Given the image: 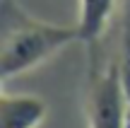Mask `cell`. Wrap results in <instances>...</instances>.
Returning a JSON list of instances; mask_svg holds the SVG:
<instances>
[{
	"label": "cell",
	"instance_id": "obj_1",
	"mask_svg": "<svg viewBox=\"0 0 130 128\" xmlns=\"http://www.w3.org/2000/svg\"><path fill=\"white\" fill-rule=\"evenodd\" d=\"M79 41L77 24H53L36 19L22 10L14 0H3V51H0V73L3 80L34 70L48 63L53 56Z\"/></svg>",
	"mask_w": 130,
	"mask_h": 128
},
{
	"label": "cell",
	"instance_id": "obj_6",
	"mask_svg": "<svg viewBox=\"0 0 130 128\" xmlns=\"http://www.w3.org/2000/svg\"><path fill=\"white\" fill-rule=\"evenodd\" d=\"M125 128H130V104H128V114H125Z\"/></svg>",
	"mask_w": 130,
	"mask_h": 128
},
{
	"label": "cell",
	"instance_id": "obj_5",
	"mask_svg": "<svg viewBox=\"0 0 130 128\" xmlns=\"http://www.w3.org/2000/svg\"><path fill=\"white\" fill-rule=\"evenodd\" d=\"M118 70H121L123 85L130 97V0L123 3L121 10V32H118V51H116Z\"/></svg>",
	"mask_w": 130,
	"mask_h": 128
},
{
	"label": "cell",
	"instance_id": "obj_4",
	"mask_svg": "<svg viewBox=\"0 0 130 128\" xmlns=\"http://www.w3.org/2000/svg\"><path fill=\"white\" fill-rule=\"evenodd\" d=\"M77 3H79V15L75 24L79 32V41L87 46H94L106 34L108 24L116 15L118 0H77Z\"/></svg>",
	"mask_w": 130,
	"mask_h": 128
},
{
	"label": "cell",
	"instance_id": "obj_3",
	"mask_svg": "<svg viewBox=\"0 0 130 128\" xmlns=\"http://www.w3.org/2000/svg\"><path fill=\"white\" fill-rule=\"evenodd\" d=\"M48 116V104L36 94H0V128H39Z\"/></svg>",
	"mask_w": 130,
	"mask_h": 128
},
{
	"label": "cell",
	"instance_id": "obj_2",
	"mask_svg": "<svg viewBox=\"0 0 130 128\" xmlns=\"http://www.w3.org/2000/svg\"><path fill=\"white\" fill-rule=\"evenodd\" d=\"M128 104L130 97L118 70V61L113 58L92 73V80L87 85V128H125Z\"/></svg>",
	"mask_w": 130,
	"mask_h": 128
}]
</instances>
